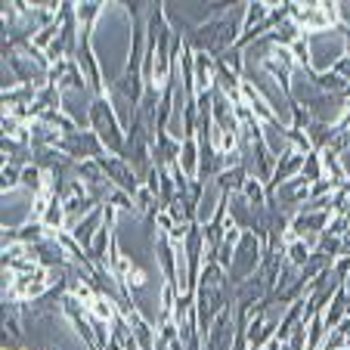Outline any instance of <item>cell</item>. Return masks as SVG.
<instances>
[{"label":"cell","mask_w":350,"mask_h":350,"mask_svg":"<svg viewBox=\"0 0 350 350\" xmlns=\"http://www.w3.org/2000/svg\"><path fill=\"white\" fill-rule=\"evenodd\" d=\"M90 131L99 137V143L106 146L109 155L124 159L127 133H124V127H121V121H118V115H115L109 96H96V103H93V109H90Z\"/></svg>","instance_id":"6da1fadb"},{"label":"cell","mask_w":350,"mask_h":350,"mask_svg":"<svg viewBox=\"0 0 350 350\" xmlns=\"http://www.w3.org/2000/svg\"><path fill=\"white\" fill-rule=\"evenodd\" d=\"M260 254H264V242H260L254 232H242V242L236 245V254H232V264L226 270L232 285H242L248 279L258 276L260 270Z\"/></svg>","instance_id":"7a4b0ae2"},{"label":"cell","mask_w":350,"mask_h":350,"mask_svg":"<svg viewBox=\"0 0 350 350\" xmlns=\"http://www.w3.org/2000/svg\"><path fill=\"white\" fill-rule=\"evenodd\" d=\"M75 62H78L81 72H84L93 96H106V87H103V81H99V66H96L93 50H90V31H81V44H78V53H75Z\"/></svg>","instance_id":"3957f363"},{"label":"cell","mask_w":350,"mask_h":350,"mask_svg":"<svg viewBox=\"0 0 350 350\" xmlns=\"http://www.w3.org/2000/svg\"><path fill=\"white\" fill-rule=\"evenodd\" d=\"M347 304H350V295H347V288H338L335 291V297L329 301V307H325V313H323V323H325V329H338V325L347 319Z\"/></svg>","instance_id":"277c9868"},{"label":"cell","mask_w":350,"mask_h":350,"mask_svg":"<svg viewBox=\"0 0 350 350\" xmlns=\"http://www.w3.org/2000/svg\"><path fill=\"white\" fill-rule=\"evenodd\" d=\"M177 167L189 180L198 177V139L196 137H189V139H183V143H180V161H177Z\"/></svg>","instance_id":"5b68a950"},{"label":"cell","mask_w":350,"mask_h":350,"mask_svg":"<svg viewBox=\"0 0 350 350\" xmlns=\"http://www.w3.org/2000/svg\"><path fill=\"white\" fill-rule=\"evenodd\" d=\"M285 260H288L291 267H297V270H304L307 264H310L313 258V248L304 242V239H285Z\"/></svg>","instance_id":"8992f818"},{"label":"cell","mask_w":350,"mask_h":350,"mask_svg":"<svg viewBox=\"0 0 350 350\" xmlns=\"http://www.w3.org/2000/svg\"><path fill=\"white\" fill-rule=\"evenodd\" d=\"M301 177L307 180L310 186L323 183L325 180V165H323V152H310L304 159V167H301Z\"/></svg>","instance_id":"52a82bcc"},{"label":"cell","mask_w":350,"mask_h":350,"mask_svg":"<svg viewBox=\"0 0 350 350\" xmlns=\"http://www.w3.org/2000/svg\"><path fill=\"white\" fill-rule=\"evenodd\" d=\"M332 72H335V75H341V78L350 84V56H341V59L335 62V68H332Z\"/></svg>","instance_id":"ba28073f"},{"label":"cell","mask_w":350,"mask_h":350,"mask_svg":"<svg viewBox=\"0 0 350 350\" xmlns=\"http://www.w3.org/2000/svg\"><path fill=\"white\" fill-rule=\"evenodd\" d=\"M341 258H350V226H347V232L341 236Z\"/></svg>","instance_id":"9c48e42d"}]
</instances>
